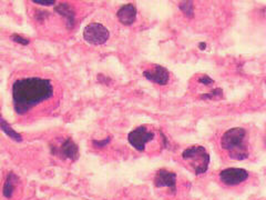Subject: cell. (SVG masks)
I'll return each mask as SVG.
<instances>
[{"label": "cell", "mask_w": 266, "mask_h": 200, "mask_svg": "<svg viewBox=\"0 0 266 200\" xmlns=\"http://www.w3.org/2000/svg\"><path fill=\"white\" fill-rule=\"evenodd\" d=\"M182 158L193 167L196 175L207 172L210 165V155L202 146H193L185 149L182 153Z\"/></svg>", "instance_id": "obj_3"}, {"label": "cell", "mask_w": 266, "mask_h": 200, "mask_svg": "<svg viewBox=\"0 0 266 200\" xmlns=\"http://www.w3.org/2000/svg\"><path fill=\"white\" fill-rule=\"evenodd\" d=\"M199 48H200V49H201V50H204V49H206V48H207V43L201 42V43H200V45H199Z\"/></svg>", "instance_id": "obj_20"}, {"label": "cell", "mask_w": 266, "mask_h": 200, "mask_svg": "<svg viewBox=\"0 0 266 200\" xmlns=\"http://www.w3.org/2000/svg\"><path fill=\"white\" fill-rule=\"evenodd\" d=\"M110 140H111V138L108 137L106 139H103V140H93L92 143H93L94 147L103 148V147H106L109 142H110Z\"/></svg>", "instance_id": "obj_17"}, {"label": "cell", "mask_w": 266, "mask_h": 200, "mask_svg": "<svg viewBox=\"0 0 266 200\" xmlns=\"http://www.w3.org/2000/svg\"><path fill=\"white\" fill-rule=\"evenodd\" d=\"M246 132L243 128H232L223 133L221 138V147L228 150L230 157L236 160H243L248 157V153L244 141H245Z\"/></svg>", "instance_id": "obj_2"}, {"label": "cell", "mask_w": 266, "mask_h": 200, "mask_svg": "<svg viewBox=\"0 0 266 200\" xmlns=\"http://www.w3.org/2000/svg\"><path fill=\"white\" fill-rule=\"evenodd\" d=\"M143 76H145L148 80L161 86L167 85L170 79L169 71L164 67L158 66V65L152 69H148V70L143 71Z\"/></svg>", "instance_id": "obj_7"}, {"label": "cell", "mask_w": 266, "mask_h": 200, "mask_svg": "<svg viewBox=\"0 0 266 200\" xmlns=\"http://www.w3.org/2000/svg\"><path fill=\"white\" fill-rule=\"evenodd\" d=\"M109 37H110L109 30L103 25L98 23L88 25L84 30L85 40L94 46L103 45L104 42H107Z\"/></svg>", "instance_id": "obj_4"}, {"label": "cell", "mask_w": 266, "mask_h": 200, "mask_svg": "<svg viewBox=\"0 0 266 200\" xmlns=\"http://www.w3.org/2000/svg\"><path fill=\"white\" fill-rule=\"evenodd\" d=\"M0 129L5 133L8 137L15 141H23V136L19 133H17L15 129H12L11 126L7 121L0 117Z\"/></svg>", "instance_id": "obj_13"}, {"label": "cell", "mask_w": 266, "mask_h": 200, "mask_svg": "<svg viewBox=\"0 0 266 200\" xmlns=\"http://www.w3.org/2000/svg\"><path fill=\"white\" fill-rule=\"evenodd\" d=\"M137 15H138L137 7L132 5V3H128V5L122 6L117 12L118 19L120 20L121 24H123L125 26L132 25L137 19Z\"/></svg>", "instance_id": "obj_10"}, {"label": "cell", "mask_w": 266, "mask_h": 200, "mask_svg": "<svg viewBox=\"0 0 266 200\" xmlns=\"http://www.w3.org/2000/svg\"><path fill=\"white\" fill-rule=\"evenodd\" d=\"M154 138V133L148 130L145 126H141V127H138L133 129L132 132H130L128 136V140L130 145L133 148H136L139 151H143L146 148V145L151 140H153Z\"/></svg>", "instance_id": "obj_5"}, {"label": "cell", "mask_w": 266, "mask_h": 200, "mask_svg": "<svg viewBox=\"0 0 266 200\" xmlns=\"http://www.w3.org/2000/svg\"><path fill=\"white\" fill-rule=\"evenodd\" d=\"M222 94H223V91H222V89L216 88L214 90L210 91V93L202 95L201 96V99H213V98H216V97H221Z\"/></svg>", "instance_id": "obj_15"}, {"label": "cell", "mask_w": 266, "mask_h": 200, "mask_svg": "<svg viewBox=\"0 0 266 200\" xmlns=\"http://www.w3.org/2000/svg\"><path fill=\"white\" fill-rule=\"evenodd\" d=\"M154 185L158 187V188L167 187V188L171 189L172 191H176L177 175L172 171L165 170V169H161V170L156 172L155 178H154Z\"/></svg>", "instance_id": "obj_8"}, {"label": "cell", "mask_w": 266, "mask_h": 200, "mask_svg": "<svg viewBox=\"0 0 266 200\" xmlns=\"http://www.w3.org/2000/svg\"><path fill=\"white\" fill-rule=\"evenodd\" d=\"M54 153L56 155H59L64 159H70V160H77L79 157V148H78L77 143L72 140L71 138L65 139L59 149H56Z\"/></svg>", "instance_id": "obj_9"}, {"label": "cell", "mask_w": 266, "mask_h": 200, "mask_svg": "<svg viewBox=\"0 0 266 200\" xmlns=\"http://www.w3.org/2000/svg\"><path fill=\"white\" fill-rule=\"evenodd\" d=\"M17 182H18V177H17L15 173L10 172L9 175L7 176V179L5 181V185H3L2 189V194L7 199H10L12 197V195H14Z\"/></svg>", "instance_id": "obj_12"}, {"label": "cell", "mask_w": 266, "mask_h": 200, "mask_svg": "<svg viewBox=\"0 0 266 200\" xmlns=\"http://www.w3.org/2000/svg\"><path fill=\"white\" fill-rule=\"evenodd\" d=\"M11 39H12V40H14L15 42H18V43H20V45H23V46H27L28 43H29L28 39H26V38H24V37H21L20 34H16V33H15V34H12Z\"/></svg>", "instance_id": "obj_16"}, {"label": "cell", "mask_w": 266, "mask_h": 200, "mask_svg": "<svg viewBox=\"0 0 266 200\" xmlns=\"http://www.w3.org/2000/svg\"><path fill=\"white\" fill-rule=\"evenodd\" d=\"M199 82H200V84H202V85H210L213 82V79L208 76H202L199 79Z\"/></svg>", "instance_id": "obj_19"}, {"label": "cell", "mask_w": 266, "mask_h": 200, "mask_svg": "<svg viewBox=\"0 0 266 200\" xmlns=\"http://www.w3.org/2000/svg\"><path fill=\"white\" fill-rule=\"evenodd\" d=\"M180 9L183 11V14L187 17L193 16V2L192 1H184L180 3Z\"/></svg>", "instance_id": "obj_14"}, {"label": "cell", "mask_w": 266, "mask_h": 200, "mask_svg": "<svg viewBox=\"0 0 266 200\" xmlns=\"http://www.w3.org/2000/svg\"><path fill=\"white\" fill-rule=\"evenodd\" d=\"M32 2L41 6H54L56 3L55 0H32Z\"/></svg>", "instance_id": "obj_18"}, {"label": "cell", "mask_w": 266, "mask_h": 200, "mask_svg": "<svg viewBox=\"0 0 266 200\" xmlns=\"http://www.w3.org/2000/svg\"><path fill=\"white\" fill-rule=\"evenodd\" d=\"M54 96L51 81L39 77L18 79L12 85V100L15 111L18 115L27 114L33 107L50 99Z\"/></svg>", "instance_id": "obj_1"}, {"label": "cell", "mask_w": 266, "mask_h": 200, "mask_svg": "<svg viewBox=\"0 0 266 200\" xmlns=\"http://www.w3.org/2000/svg\"><path fill=\"white\" fill-rule=\"evenodd\" d=\"M248 178V172L242 168H226L220 172V179L226 186H236Z\"/></svg>", "instance_id": "obj_6"}, {"label": "cell", "mask_w": 266, "mask_h": 200, "mask_svg": "<svg viewBox=\"0 0 266 200\" xmlns=\"http://www.w3.org/2000/svg\"><path fill=\"white\" fill-rule=\"evenodd\" d=\"M55 10L58 12L59 15H61L65 18V21H67V27L69 29H71L75 27L76 24V11L73 9V7L71 5H69L67 2H61L59 5H57L55 7Z\"/></svg>", "instance_id": "obj_11"}]
</instances>
